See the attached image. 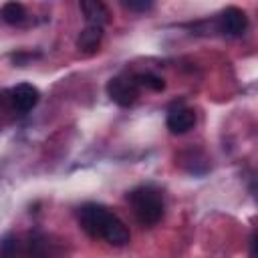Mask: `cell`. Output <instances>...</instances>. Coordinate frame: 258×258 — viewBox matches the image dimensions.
I'll list each match as a JSON object with an SVG mask.
<instances>
[{
	"label": "cell",
	"instance_id": "277c9868",
	"mask_svg": "<svg viewBox=\"0 0 258 258\" xmlns=\"http://www.w3.org/2000/svg\"><path fill=\"white\" fill-rule=\"evenodd\" d=\"M196 121H198L196 111L181 101L173 103L165 115V127L169 129L171 135H185L187 131H191L196 127Z\"/></svg>",
	"mask_w": 258,
	"mask_h": 258
},
{
	"label": "cell",
	"instance_id": "5b68a950",
	"mask_svg": "<svg viewBox=\"0 0 258 258\" xmlns=\"http://www.w3.org/2000/svg\"><path fill=\"white\" fill-rule=\"evenodd\" d=\"M218 30L224 34V36H230V38H238L242 34H246L248 30V16L242 8L238 6H228L220 12L218 16Z\"/></svg>",
	"mask_w": 258,
	"mask_h": 258
},
{
	"label": "cell",
	"instance_id": "6da1fadb",
	"mask_svg": "<svg viewBox=\"0 0 258 258\" xmlns=\"http://www.w3.org/2000/svg\"><path fill=\"white\" fill-rule=\"evenodd\" d=\"M77 218L83 232H87L95 240H103L117 248L129 244L131 240L127 224L103 204H95V202L83 204L77 212Z\"/></svg>",
	"mask_w": 258,
	"mask_h": 258
},
{
	"label": "cell",
	"instance_id": "9c48e42d",
	"mask_svg": "<svg viewBox=\"0 0 258 258\" xmlns=\"http://www.w3.org/2000/svg\"><path fill=\"white\" fill-rule=\"evenodd\" d=\"M79 6H81V12H83L87 24H101V26H105L109 22V18H111L109 8L103 2H99V0H85Z\"/></svg>",
	"mask_w": 258,
	"mask_h": 258
},
{
	"label": "cell",
	"instance_id": "8992f818",
	"mask_svg": "<svg viewBox=\"0 0 258 258\" xmlns=\"http://www.w3.org/2000/svg\"><path fill=\"white\" fill-rule=\"evenodd\" d=\"M24 254H26V258H58L60 248L42 230H32L28 234V240H26V246H24Z\"/></svg>",
	"mask_w": 258,
	"mask_h": 258
},
{
	"label": "cell",
	"instance_id": "52a82bcc",
	"mask_svg": "<svg viewBox=\"0 0 258 258\" xmlns=\"http://www.w3.org/2000/svg\"><path fill=\"white\" fill-rule=\"evenodd\" d=\"M40 101V91L30 83H20L10 91V105L18 115L30 113Z\"/></svg>",
	"mask_w": 258,
	"mask_h": 258
},
{
	"label": "cell",
	"instance_id": "ba28073f",
	"mask_svg": "<svg viewBox=\"0 0 258 258\" xmlns=\"http://www.w3.org/2000/svg\"><path fill=\"white\" fill-rule=\"evenodd\" d=\"M103 36H105V26H101V24H85V28L77 36V48L81 52L91 54V52L99 50V46L103 42Z\"/></svg>",
	"mask_w": 258,
	"mask_h": 258
},
{
	"label": "cell",
	"instance_id": "5bb4252c",
	"mask_svg": "<svg viewBox=\"0 0 258 258\" xmlns=\"http://www.w3.org/2000/svg\"><path fill=\"white\" fill-rule=\"evenodd\" d=\"M250 258H256V234L250 236Z\"/></svg>",
	"mask_w": 258,
	"mask_h": 258
},
{
	"label": "cell",
	"instance_id": "8fae6325",
	"mask_svg": "<svg viewBox=\"0 0 258 258\" xmlns=\"http://www.w3.org/2000/svg\"><path fill=\"white\" fill-rule=\"evenodd\" d=\"M0 16L6 24L16 26V24H22L26 20V8L20 2H6L0 10Z\"/></svg>",
	"mask_w": 258,
	"mask_h": 258
},
{
	"label": "cell",
	"instance_id": "30bf717a",
	"mask_svg": "<svg viewBox=\"0 0 258 258\" xmlns=\"http://www.w3.org/2000/svg\"><path fill=\"white\" fill-rule=\"evenodd\" d=\"M24 244L18 240L16 234H6L0 240V258H22Z\"/></svg>",
	"mask_w": 258,
	"mask_h": 258
},
{
	"label": "cell",
	"instance_id": "7c38bea8",
	"mask_svg": "<svg viewBox=\"0 0 258 258\" xmlns=\"http://www.w3.org/2000/svg\"><path fill=\"white\" fill-rule=\"evenodd\" d=\"M137 85L141 89H149V91H155V93H161L165 89V81L163 77H159L157 73L153 71H143V73H133Z\"/></svg>",
	"mask_w": 258,
	"mask_h": 258
},
{
	"label": "cell",
	"instance_id": "4fadbf2b",
	"mask_svg": "<svg viewBox=\"0 0 258 258\" xmlns=\"http://www.w3.org/2000/svg\"><path fill=\"white\" fill-rule=\"evenodd\" d=\"M121 4L131 12H149L153 8L151 0H123Z\"/></svg>",
	"mask_w": 258,
	"mask_h": 258
},
{
	"label": "cell",
	"instance_id": "7a4b0ae2",
	"mask_svg": "<svg viewBox=\"0 0 258 258\" xmlns=\"http://www.w3.org/2000/svg\"><path fill=\"white\" fill-rule=\"evenodd\" d=\"M127 202L133 210L135 220L145 228L159 224L165 214V200H163L161 189L149 183L137 185L135 189H131L127 194Z\"/></svg>",
	"mask_w": 258,
	"mask_h": 258
},
{
	"label": "cell",
	"instance_id": "3957f363",
	"mask_svg": "<svg viewBox=\"0 0 258 258\" xmlns=\"http://www.w3.org/2000/svg\"><path fill=\"white\" fill-rule=\"evenodd\" d=\"M139 93L141 87L137 85L133 75H117L107 83V95L119 107H131L139 99Z\"/></svg>",
	"mask_w": 258,
	"mask_h": 258
}]
</instances>
